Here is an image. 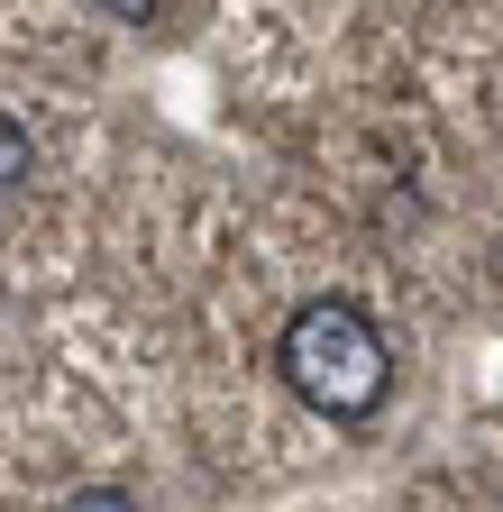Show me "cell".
I'll list each match as a JSON object with an SVG mask.
<instances>
[{"mask_svg":"<svg viewBox=\"0 0 503 512\" xmlns=\"http://www.w3.org/2000/svg\"><path fill=\"white\" fill-rule=\"evenodd\" d=\"M284 384L321 421H375L394 394V348L375 330V311L348 293H321L284 320Z\"/></svg>","mask_w":503,"mask_h":512,"instance_id":"cell-1","label":"cell"},{"mask_svg":"<svg viewBox=\"0 0 503 512\" xmlns=\"http://www.w3.org/2000/svg\"><path fill=\"white\" fill-rule=\"evenodd\" d=\"M28 174H37V138H28L10 110H0V202H19V183H28Z\"/></svg>","mask_w":503,"mask_h":512,"instance_id":"cell-2","label":"cell"},{"mask_svg":"<svg viewBox=\"0 0 503 512\" xmlns=\"http://www.w3.org/2000/svg\"><path fill=\"white\" fill-rule=\"evenodd\" d=\"M65 512H138V494H119V485H83Z\"/></svg>","mask_w":503,"mask_h":512,"instance_id":"cell-3","label":"cell"},{"mask_svg":"<svg viewBox=\"0 0 503 512\" xmlns=\"http://www.w3.org/2000/svg\"><path fill=\"white\" fill-rule=\"evenodd\" d=\"M92 10H110V19H129V28H147V19H156V0H92Z\"/></svg>","mask_w":503,"mask_h":512,"instance_id":"cell-4","label":"cell"}]
</instances>
